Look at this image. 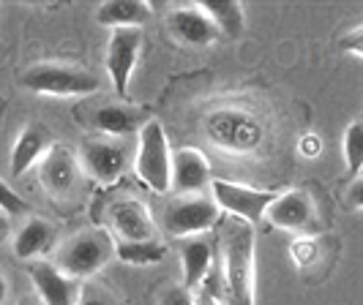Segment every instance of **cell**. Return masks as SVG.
Instances as JSON below:
<instances>
[{
    "label": "cell",
    "mask_w": 363,
    "mask_h": 305,
    "mask_svg": "<svg viewBox=\"0 0 363 305\" xmlns=\"http://www.w3.org/2000/svg\"><path fill=\"white\" fill-rule=\"evenodd\" d=\"M79 166H82V175L93 178L101 185H112L123 178L126 172V147L121 139H112V137H91L85 139L79 147Z\"/></svg>",
    "instance_id": "8"
},
{
    "label": "cell",
    "mask_w": 363,
    "mask_h": 305,
    "mask_svg": "<svg viewBox=\"0 0 363 305\" xmlns=\"http://www.w3.org/2000/svg\"><path fill=\"white\" fill-rule=\"evenodd\" d=\"M323 139L314 134V131H306L301 139H298V156H303L306 161H311V159H320V153H323Z\"/></svg>",
    "instance_id": "27"
},
{
    "label": "cell",
    "mask_w": 363,
    "mask_h": 305,
    "mask_svg": "<svg viewBox=\"0 0 363 305\" xmlns=\"http://www.w3.org/2000/svg\"><path fill=\"white\" fill-rule=\"evenodd\" d=\"M0 210L6 216H19V213H28V202L19 197L17 191L0 178Z\"/></svg>",
    "instance_id": "25"
},
{
    "label": "cell",
    "mask_w": 363,
    "mask_h": 305,
    "mask_svg": "<svg viewBox=\"0 0 363 305\" xmlns=\"http://www.w3.org/2000/svg\"><path fill=\"white\" fill-rule=\"evenodd\" d=\"M342 150H345V166L350 178H358L363 172V123L352 120L345 131L342 139Z\"/></svg>",
    "instance_id": "23"
},
{
    "label": "cell",
    "mask_w": 363,
    "mask_h": 305,
    "mask_svg": "<svg viewBox=\"0 0 363 305\" xmlns=\"http://www.w3.org/2000/svg\"><path fill=\"white\" fill-rule=\"evenodd\" d=\"M50 147H52V137H50L47 126H41V123H28V126L17 134L14 144H11V163H9V166H11V175H14V178L28 175L33 166L41 163V159L47 156Z\"/></svg>",
    "instance_id": "15"
},
{
    "label": "cell",
    "mask_w": 363,
    "mask_h": 305,
    "mask_svg": "<svg viewBox=\"0 0 363 305\" xmlns=\"http://www.w3.org/2000/svg\"><path fill=\"white\" fill-rule=\"evenodd\" d=\"M213 270V246L202 237H189L181 246V278L186 292H194L205 284Z\"/></svg>",
    "instance_id": "18"
},
{
    "label": "cell",
    "mask_w": 363,
    "mask_h": 305,
    "mask_svg": "<svg viewBox=\"0 0 363 305\" xmlns=\"http://www.w3.org/2000/svg\"><path fill=\"white\" fill-rule=\"evenodd\" d=\"M167 248L159 240H147V243H115V259H121L123 265L131 267H153L159 265Z\"/></svg>",
    "instance_id": "22"
},
{
    "label": "cell",
    "mask_w": 363,
    "mask_h": 305,
    "mask_svg": "<svg viewBox=\"0 0 363 305\" xmlns=\"http://www.w3.org/2000/svg\"><path fill=\"white\" fill-rule=\"evenodd\" d=\"M82 178V166L79 159L69 144L52 142V147L47 150V156L38 163V183L41 188L55 199H66L74 194L77 183Z\"/></svg>",
    "instance_id": "10"
},
{
    "label": "cell",
    "mask_w": 363,
    "mask_h": 305,
    "mask_svg": "<svg viewBox=\"0 0 363 305\" xmlns=\"http://www.w3.org/2000/svg\"><path fill=\"white\" fill-rule=\"evenodd\" d=\"M115 259V240L107 229L93 226L82 232L72 234L60 248H57V262H52L57 270L72 275L77 281L91 278L99 270H104Z\"/></svg>",
    "instance_id": "3"
},
{
    "label": "cell",
    "mask_w": 363,
    "mask_h": 305,
    "mask_svg": "<svg viewBox=\"0 0 363 305\" xmlns=\"http://www.w3.org/2000/svg\"><path fill=\"white\" fill-rule=\"evenodd\" d=\"M221 218V210L216 207V202L205 194L197 197H181L175 202H169L164 207L162 226L164 232L175 240H189V237H202L205 232H211Z\"/></svg>",
    "instance_id": "6"
},
{
    "label": "cell",
    "mask_w": 363,
    "mask_h": 305,
    "mask_svg": "<svg viewBox=\"0 0 363 305\" xmlns=\"http://www.w3.org/2000/svg\"><path fill=\"white\" fill-rule=\"evenodd\" d=\"M224 259V303L227 305H257V234L252 224L224 221L221 226Z\"/></svg>",
    "instance_id": "1"
},
{
    "label": "cell",
    "mask_w": 363,
    "mask_h": 305,
    "mask_svg": "<svg viewBox=\"0 0 363 305\" xmlns=\"http://www.w3.org/2000/svg\"><path fill=\"white\" fill-rule=\"evenodd\" d=\"M347 205L355 210V213H361L363 210V178H350V188H347Z\"/></svg>",
    "instance_id": "29"
},
{
    "label": "cell",
    "mask_w": 363,
    "mask_h": 305,
    "mask_svg": "<svg viewBox=\"0 0 363 305\" xmlns=\"http://www.w3.org/2000/svg\"><path fill=\"white\" fill-rule=\"evenodd\" d=\"M162 305H194V300H191V292H186L183 287H172L164 294Z\"/></svg>",
    "instance_id": "30"
},
{
    "label": "cell",
    "mask_w": 363,
    "mask_h": 305,
    "mask_svg": "<svg viewBox=\"0 0 363 305\" xmlns=\"http://www.w3.org/2000/svg\"><path fill=\"white\" fill-rule=\"evenodd\" d=\"M9 300V281L3 278V272H0V305Z\"/></svg>",
    "instance_id": "32"
},
{
    "label": "cell",
    "mask_w": 363,
    "mask_h": 305,
    "mask_svg": "<svg viewBox=\"0 0 363 305\" xmlns=\"http://www.w3.org/2000/svg\"><path fill=\"white\" fill-rule=\"evenodd\" d=\"M205 137L224 153L255 156V153H259L262 142H265V126L249 109L221 107L208 115Z\"/></svg>",
    "instance_id": "2"
},
{
    "label": "cell",
    "mask_w": 363,
    "mask_h": 305,
    "mask_svg": "<svg viewBox=\"0 0 363 305\" xmlns=\"http://www.w3.org/2000/svg\"><path fill=\"white\" fill-rule=\"evenodd\" d=\"M287 253H290L295 267H301V270L311 267V265H317V259H320V240L311 237V234H295Z\"/></svg>",
    "instance_id": "24"
},
{
    "label": "cell",
    "mask_w": 363,
    "mask_h": 305,
    "mask_svg": "<svg viewBox=\"0 0 363 305\" xmlns=\"http://www.w3.org/2000/svg\"><path fill=\"white\" fill-rule=\"evenodd\" d=\"M197 6L216 25L218 33H224L227 38L243 36V30H246V14H243V6L240 3H235V0H202Z\"/></svg>",
    "instance_id": "21"
},
{
    "label": "cell",
    "mask_w": 363,
    "mask_h": 305,
    "mask_svg": "<svg viewBox=\"0 0 363 305\" xmlns=\"http://www.w3.org/2000/svg\"><path fill=\"white\" fill-rule=\"evenodd\" d=\"M77 305H112V303H109L104 294H91V292L85 294V292H82V294H79V303Z\"/></svg>",
    "instance_id": "31"
},
{
    "label": "cell",
    "mask_w": 363,
    "mask_h": 305,
    "mask_svg": "<svg viewBox=\"0 0 363 305\" xmlns=\"http://www.w3.org/2000/svg\"><path fill=\"white\" fill-rule=\"evenodd\" d=\"M211 194L221 213H227L235 221L252 224L265 221V213L276 199V191H265V188H255L246 183H233V180H211Z\"/></svg>",
    "instance_id": "7"
},
{
    "label": "cell",
    "mask_w": 363,
    "mask_h": 305,
    "mask_svg": "<svg viewBox=\"0 0 363 305\" xmlns=\"http://www.w3.org/2000/svg\"><path fill=\"white\" fill-rule=\"evenodd\" d=\"M28 275L36 287V294L41 305H77L82 294V281H77L72 275H66L63 270H57L52 262L38 259L28 265Z\"/></svg>",
    "instance_id": "12"
},
{
    "label": "cell",
    "mask_w": 363,
    "mask_h": 305,
    "mask_svg": "<svg viewBox=\"0 0 363 305\" xmlns=\"http://www.w3.org/2000/svg\"><path fill=\"white\" fill-rule=\"evenodd\" d=\"M150 17H153L150 3H140V0H109V3H101L96 11V22L109 30L140 28Z\"/></svg>",
    "instance_id": "20"
},
{
    "label": "cell",
    "mask_w": 363,
    "mask_h": 305,
    "mask_svg": "<svg viewBox=\"0 0 363 305\" xmlns=\"http://www.w3.org/2000/svg\"><path fill=\"white\" fill-rule=\"evenodd\" d=\"M169 163H172V147L164 134L162 120L150 117L145 126L137 131V150H134V172L143 185L153 194L169 191Z\"/></svg>",
    "instance_id": "4"
},
{
    "label": "cell",
    "mask_w": 363,
    "mask_h": 305,
    "mask_svg": "<svg viewBox=\"0 0 363 305\" xmlns=\"http://www.w3.org/2000/svg\"><path fill=\"white\" fill-rule=\"evenodd\" d=\"M339 47H342V52H350L352 57H363V25H355L350 33L339 38Z\"/></svg>",
    "instance_id": "26"
},
{
    "label": "cell",
    "mask_w": 363,
    "mask_h": 305,
    "mask_svg": "<svg viewBox=\"0 0 363 305\" xmlns=\"http://www.w3.org/2000/svg\"><path fill=\"white\" fill-rule=\"evenodd\" d=\"M109 226L118 234V243H147L156 240V221L143 202L121 199L109 207Z\"/></svg>",
    "instance_id": "14"
},
{
    "label": "cell",
    "mask_w": 363,
    "mask_h": 305,
    "mask_svg": "<svg viewBox=\"0 0 363 305\" xmlns=\"http://www.w3.org/2000/svg\"><path fill=\"white\" fill-rule=\"evenodd\" d=\"M17 305H38V303L33 300V297H22V300H19Z\"/></svg>",
    "instance_id": "34"
},
{
    "label": "cell",
    "mask_w": 363,
    "mask_h": 305,
    "mask_svg": "<svg viewBox=\"0 0 363 305\" xmlns=\"http://www.w3.org/2000/svg\"><path fill=\"white\" fill-rule=\"evenodd\" d=\"M14 256L22 262H38L57 246V229L47 218H30L14 234Z\"/></svg>",
    "instance_id": "17"
},
{
    "label": "cell",
    "mask_w": 363,
    "mask_h": 305,
    "mask_svg": "<svg viewBox=\"0 0 363 305\" xmlns=\"http://www.w3.org/2000/svg\"><path fill=\"white\" fill-rule=\"evenodd\" d=\"M191 300H194V305H227L224 303V294H221L218 289L211 287L208 281H205L200 289L191 292Z\"/></svg>",
    "instance_id": "28"
},
{
    "label": "cell",
    "mask_w": 363,
    "mask_h": 305,
    "mask_svg": "<svg viewBox=\"0 0 363 305\" xmlns=\"http://www.w3.org/2000/svg\"><path fill=\"white\" fill-rule=\"evenodd\" d=\"M314 216H317V207H314V199H311L309 191L290 188V191L276 194L268 213H265V221L276 229L303 234L311 226Z\"/></svg>",
    "instance_id": "13"
},
{
    "label": "cell",
    "mask_w": 363,
    "mask_h": 305,
    "mask_svg": "<svg viewBox=\"0 0 363 305\" xmlns=\"http://www.w3.org/2000/svg\"><path fill=\"white\" fill-rule=\"evenodd\" d=\"M169 30L186 47H211L218 38L216 25L200 6H181L169 14Z\"/></svg>",
    "instance_id": "16"
},
{
    "label": "cell",
    "mask_w": 363,
    "mask_h": 305,
    "mask_svg": "<svg viewBox=\"0 0 363 305\" xmlns=\"http://www.w3.org/2000/svg\"><path fill=\"white\" fill-rule=\"evenodd\" d=\"M143 44H145L143 28L112 30V36H109L107 74H109V82H112V90L118 96H123V98H126L128 85H131V76H134V69H137Z\"/></svg>",
    "instance_id": "9"
},
{
    "label": "cell",
    "mask_w": 363,
    "mask_h": 305,
    "mask_svg": "<svg viewBox=\"0 0 363 305\" xmlns=\"http://www.w3.org/2000/svg\"><path fill=\"white\" fill-rule=\"evenodd\" d=\"M211 161L200 147H178L172 150L169 163V191L178 197H197L211 185Z\"/></svg>",
    "instance_id": "11"
},
{
    "label": "cell",
    "mask_w": 363,
    "mask_h": 305,
    "mask_svg": "<svg viewBox=\"0 0 363 305\" xmlns=\"http://www.w3.org/2000/svg\"><path fill=\"white\" fill-rule=\"evenodd\" d=\"M9 234V216L0 210V237H6Z\"/></svg>",
    "instance_id": "33"
},
{
    "label": "cell",
    "mask_w": 363,
    "mask_h": 305,
    "mask_svg": "<svg viewBox=\"0 0 363 305\" xmlns=\"http://www.w3.org/2000/svg\"><path fill=\"white\" fill-rule=\"evenodd\" d=\"M96 126L104 131V137L112 139H126L145 126V109L131 107V104H107L96 112Z\"/></svg>",
    "instance_id": "19"
},
{
    "label": "cell",
    "mask_w": 363,
    "mask_h": 305,
    "mask_svg": "<svg viewBox=\"0 0 363 305\" xmlns=\"http://www.w3.org/2000/svg\"><path fill=\"white\" fill-rule=\"evenodd\" d=\"M19 82L25 90L47 98H85L99 90V76L74 66H60V63L30 66Z\"/></svg>",
    "instance_id": "5"
}]
</instances>
